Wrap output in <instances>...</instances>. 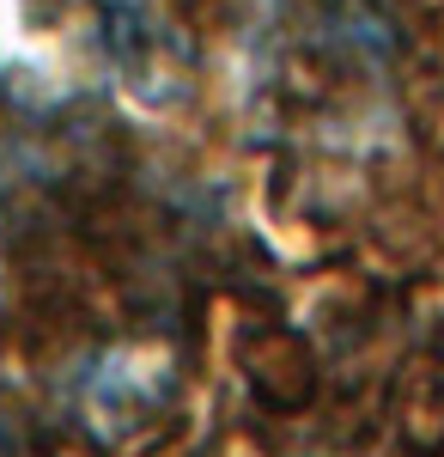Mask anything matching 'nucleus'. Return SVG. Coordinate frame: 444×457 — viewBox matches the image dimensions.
Wrapping results in <instances>:
<instances>
[{
	"mask_svg": "<svg viewBox=\"0 0 444 457\" xmlns=\"http://www.w3.org/2000/svg\"><path fill=\"white\" fill-rule=\"evenodd\" d=\"M110 6H122V0H110Z\"/></svg>",
	"mask_w": 444,
	"mask_h": 457,
	"instance_id": "1",
	"label": "nucleus"
}]
</instances>
